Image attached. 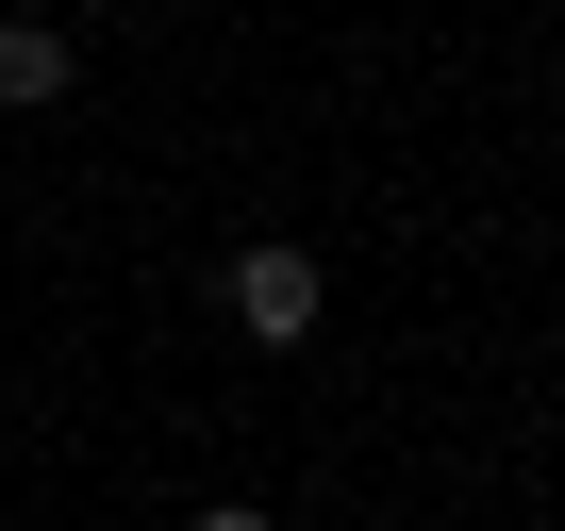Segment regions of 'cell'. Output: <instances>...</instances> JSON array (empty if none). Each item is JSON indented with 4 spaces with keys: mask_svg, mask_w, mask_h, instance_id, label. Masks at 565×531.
<instances>
[{
    "mask_svg": "<svg viewBox=\"0 0 565 531\" xmlns=\"http://www.w3.org/2000/svg\"><path fill=\"white\" fill-rule=\"evenodd\" d=\"M67 84H84V34H67V18H0V100H18V117H51Z\"/></svg>",
    "mask_w": 565,
    "mask_h": 531,
    "instance_id": "cell-2",
    "label": "cell"
},
{
    "mask_svg": "<svg viewBox=\"0 0 565 531\" xmlns=\"http://www.w3.org/2000/svg\"><path fill=\"white\" fill-rule=\"evenodd\" d=\"M216 316H233L249 349H300V333L333 316V266H317L300 232H249V249H216Z\"/></svg>",
    "mask_w": 565,
    "mask_h": 531,
    "instance_id": "cell-1",
    "label": "cell"
}]
</instances>
